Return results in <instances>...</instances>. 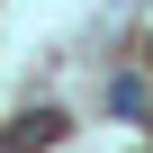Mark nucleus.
<instances>
[{
	"mask_svg": "<svg viewBox=\"0 0 153 153\" xmlns=\"http://www.w3.org/2000/svg\"><path fill=\"white\" fill-rule=\"evenodd\" d=\"M63 126H72L63 108H27V117H9V126H0V153H45Z\"/></svg>",
	"mask_w": 153,
	"mask_h": 153,
	"instance_id": "f257e3e1",
	"label": "nucleus"
},
{
	"mask_svg": "<svg viewBox=\"0 0 153 153\" xmlns=\"http://www.w3.org/2000/svg\"><path fill=\"white\" fill-rule=\"evenodd\" d=\"M108 108H117V117H144V81H135V72H126V81H108Z\"/></svg>",
	"mask_w": 153,
	"mask_h": 153,
	"instance_id": "f03ea898",
	"label": "nucleus"
}]
</instances>
